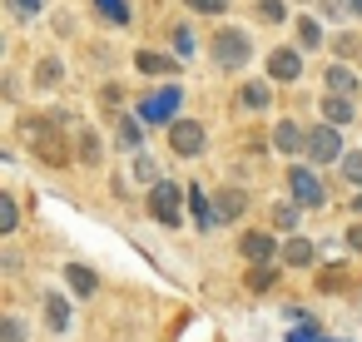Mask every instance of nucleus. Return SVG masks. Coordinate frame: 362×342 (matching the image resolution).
<instances>
[{
  "label": "nucleus",
  "instance_id": "bb28decb",
  "mask_svg": "<svg viewBox=\"0 0 362 342\" xmlns=\"http://www.w3.org/2000/svg\"><path fill=\"white\" fill-rule=\"evenodd\" d=\"M273 278H278V268H268V263H258V268L248 273V288H253V293H263V288H273Z\"/></svg>",
  "mask_w": 362,
  "mask_h": 342
},
{
  "label": "nucleus",
  "instance_id": "b1692460",
  "mask_svg": "<svg viewBox=\"0 0 362 342\" xmlns=\"http://www.w3.org/2000/svg\"><path fill=\"white\" fill-rule=\"evenodd\" d=\"M60 75H65V70H60V60H40V65H35V85H45V90H55V85H60Z\"/></svg>",
  "mask_w": 362,
  "mask_h": 342
},
{
  "label": "nucleus",
  "instance_id": "9d476101",
  "mask_svg": "<svg viewBox=\"0 0 362 342\" xmlns=\"http://www.w3.org/2000/svg\"><path fill=\"white\" fill-rule=\"evenodd\" d=\"M268 75H273L278 85H293V80L303 75V60H298V50H273V55H268Z\"/></svg>",
  "mask_w": 362,
  "mask_h": 342
},
{
  "label": "nucleus",
  "instance_id": "7c9ffc66",
  "mask_svg": "<svg viewBox=\"0 0 362 342\" xmlns=\"http://www.w3.org/2000/svg\"><path fill=\"white\" fill-rule=\"evenodd\" d=\"M258 16H263V20H278V25H283V20H288V6H283V0H263V6H258Z\"/></svg>",
  "mask_w": 362,
  "mask_h": 342
},
{
  "label": "nucleus",
  "instance_id": "dca6fc26",
  "mask_svg": "<svg viewBox=\"0 0 362 342\" xmlns=\"http://www.w3.org/2000/svg\"><path fill=\"white\" fill-rule=\"evenodd\" d=\"M134 65H139L144 75H174V70H179L169 55H154V50H139V55H134Z\"/></svg>",
  "mask_w": 362,
  "mask_h": 342
},
{
  "label": "nucleus",
  "instance_id": "2eb2a0df",
  "mask_svg": "<svg viewBox=\"0 0 362 342\" xmlns=\"http://www.w3.org/2000/svg\"><path fill=\"white\" fill-rule=\"evenodd\" d=\"M45 322H50L55 332H65V327H70V302H65L60 293H45Z\"/></svg>",
  "mask_w": 362,
  "mask_h": 342
},
{
  "label": "nucleus",
  "instance_id": "7ed1b4c3",
  "mask_svg": "<svg viewBox=\"0 0 362 342\" xmlns=\"http://www.w3.org/2000/svg\"><path fill=\"white\" fill-rule=\"evenodd\" d=\"M288 189H293V204L298 208H322L327 204V194H322V184H317V174L308 164H293L288 169Z\"/></svg>",
  "mask_w": 362,
  "mask_h": 342
},
{
  "label": "nucleus",
  "instance_id": "393cba45",
  "mask_svg": "<svg viewBox=\"0 0 362 342\" xmlns=\"http://www.w3.org/2000/svg\"><path fill=\"white\" fill-rule=\"evenodd\" d=\"M238 213H243V194L223 189V194H218V218H238Z\"/></svg>",
  "mask_w": 362,
  "mask_h": 342
},
{
  "label": "nucleus",
  "instance_id": "f03ea898",
  "mask_svg": "<svg viewBox=\"0 0 362 342\" xmlns=\"http://www.w3.org/2000/svg\"><path fill=\"white\" fill-rule=\"evenodd\" d=\"M248 60H253V45H248L243 30H218L214 35V65L218 70H243Z\"/></svg>",
  "mask_w": 362,
  "mask_h": 342
},
{
  "label": "nucleus",
  "instance_id": "cd10ccee",
  "mask_svg": "<svg viewBox=\"0 0 362 342\" xmlns=\"http://www.w3.org/2000/svg\"><path fill=\"white\" fill-rule=\"evenodd\" d=\"M0 342H25V327H21V317H0Z\"/></svg>",
  "mask_w": 362,
  "mask_h": 342
},
{
  "label": "nucleus",
  "instance_id": "e433bc0d",
  "mask_svg": "<svg viewBox=\"0 0 362 342\" xmlns=\"http://www.w3.org/2000/svg\"><path fill=\"white\" fill-rule=\"evenodd\" d=\"M337 6H342L347 16H362V0H337Z\"/></svg>",
  "mask_w": 362,
  "mask_h": 342
},
{
  "label": "nucleus",
  "instance_id": "6ab92c4d",
  "mask_svg": "<svg viewBox=\"0 0 362 342\" xmlns=\"http://www.w3.org/2000/svg\"><path fill=\"white\" fill-rule=\"evenodd\" d=\"M317 45H322V30H317L313 16H303L298 20V50H317Z\"/></svg>",
  "mask_w": 362,
  "mask_h": 342
},
{
  "label": "nucleus",
  "instance_id": "c9c22d12",
  "mask_svg": "<svg viewBox=\"0 0 362 342\" xmlns=\"http://www.w3.org/2000/svg\"><path fill=\"white\" fill-rule=\"evenodd\" d=\"M347 243H352V248L362 253V223H352V228H347Z\"/></svg>",
  "mask_w": 362,
  "mask_h": 342
},
{
  "label": "nucleus",
  "instance_id": "f257e3e1",
  "mask_svg": "<svg viewBox=\"0 0 362 342\" xmlns=\"http://www.w3.org/2000/svg\"><path fill=\"white\" fill-rule=\"evenodd\" d=\"M21 134H25V144L45 159V164H70V144H65V134L55 129V119H21Z\"/></svg>",
  "mask_w": 362,
  "mask_h": 342
},
{
  "label": "nucleus",
  "instance_id": "72a5a7b5",
  "mask_svg": "<svg viewBox=\"0 0 362 342\" xmlns=\"http://www.w3.org/2000/svg\"><path fill=\"white\" fill-rule=\"evenodd\" d=\"M11 11H16V16H40L45 0H11Z\"/></svg>",
  "mask_w": 362,
  "mask_h": 342
},
{
  "label": "nucleus",
  "instance_id": "2f4dec72",
  "mask_svg": "<svg viewBox=\"0 0 362 342\" xmlns=\"http://www.w3.org/2000/svg\"><path fill=\"white\" fill-rule=\"evenodd\" d=\"M134 179H144V184H159V179H154V159H149V154H139V159H134Z\"/></svg>",
  "mask_w": 362,
  "mask_h": 342
},
{
  "label": "nucleus",
  "instance_id": "aec40b11",
  "mask_svg": "<svg viewBox=\"0 0 362 342\" xmlns=\"http://www.w3.org/2000/svg\"><path fill=\"white\" fill-rule=\"evenodd\" d=\"M238 100H243L248 110H268V85H258V80H248V85L238 90Z\"/></svg>",
  "mask_w": 362,
  "mask_h": 342
},
{
  "label": "nucleus",
  "instance_id": "5701e85b",
  "mask_svg": "<svg viewBox=\"0 0 362 342\" xmlns=\"http://www.w3.org/2000/svg\"><path fill=\"white\" fill-rule=\"evenodd\" d=\"M16 223H21L16 199H11V194H0V233H16Z\"/></svg>",
  "mask_w": 362,
  "mask_h": 342
},
{
  "label": "nucleus",
  "instance_id": "473e14b6",
  "mask_svg": "<svg viewBox=\"0 0 362 342\" xmlns=\"http://www.w3.org/2000/svg\"><path fill=\"white\" fill-rule=\"evenodd\" d=\"M317 288H327V293H337V288H347V273H337V268H327V273L317 278Z\"/></svg>",
  "mask_w": 362,
  "mask_h": 342
},
{
  "label": "nucleus",
  "instance_id": "9b49d317",
  "mask_svg": "<svg viewBox=\"0 0 362 342\" xmlns=\"http://www.w3.org/2000/svg\"><path fill=\"white\" fill-rule=\"evenodd\" d=\"M322 119L327 124H352L357 119V100H347V95H322Z\"/></svg>",
  "mask_w": 362,
  "mask_h": 342
},
{
  "label": "nucleus",
  "instance_id": "ddd939ff",
  "mask_svg": "<svg viewBox=\"0 0 362 342\" xmlns=\"http://www.w3.org/2000/svg\"><path fill=\"white\" fill-rule=\"evenodd\" d=\"M327 95H347V100H357V75H352L347 65H332V70H327Z\"/></svg>",
  "mask_w": 362,
  "mask_h": 342
},
{
  "label": "nucleus",
  "instance_id": "4be33fe9",
  "mask_svg": "<svg viewBox=\"0 0 362 342\" xmlns=\"http://www.w3.org/2000/svg\"><path fill=\"white\" fill-rule=\"evenodd\" d=\"M75 149H80V164H100V139H95V129H80Z\"/></svg>",
  "mask_w": 362,
  "mask_h": 342
},
{
  "label": "nucleus",
  "instance_id": "39448f33",
  "mask_svg": "<svg viewBox=\"0 0 362 342\" xmlns=\"http://www.w3.org/2000/svg\"><path fill=\"white\" fill-rule=\"evenodd\" d=\"M149 213L164 223V228H179V184H169V179H159L154 189H149Z\"/></svg>",
  "mask_w": 362,
  "mask_h": 342
},
{
  "label": "nucleus",
  "instance_id": "423d86ee",
  "mask_svg": "<svg viewBox=\"0 0 362 342\" xmlns=\"http://www.w3.org/2000/svg\"><path fill=\"white\" fill-rule=\"evenodd\" d=\"M174 110H179V90L174 85L159 90V95H149V100H139V119L144 124H174Z\"/></svg>",
  "mask_w": 362,
  "mask_h": 342
},
{
  "label": "nucleus",
  "instance_id": "6e6552de",
  "mask_svg": "<svg viewBox=\"0 0 362 342\" xmlns=\"http://www.w3.org/2000/svg\"><path fill=\"white\" fill-rule=\"evenodd\" d=\"M308 129L303 124H293V119H278V129H273V149L278 154H308Z\"/></svg>",
  "mask_w": 362,
  "mask_h": 342
},
{
  "label": "nucleus",
  "instance_id": "1a4fd4ad",
  "mask_svg": "<svg viewBox=\"0 0 362 342\" xmlns=\"http://www.w3.org/2000/svg\"><path fill=\"white\" fill-rule=\"evenodd\" d=\"M238 253H243L248 263H273V258H278V238L263 233V228H258V233H243V238H238Z\"/></svg>",
  "mask_w": 362,
  "mask_h": 342
},
{
  "label": "nucleus",
  "instance_id": "c756f323",
  "mask_svg": "<svg viewBox=\"0 0 362 342\" xmlns=\"http://www.w3.org/2000/svg\"><path fill=\"white\" fill-rule=\"evenodd\" d=\"M298 223V208L293 204H273V228H293Z\"/></svg>",
  "mask_w": 362,
  "mask_h": 342
},
{
  "label": "nucleus",
  "instance_id": "a211bd4d",
  "mask_svg": "<svg viewBox=\"0 0 362 342\" xmlns=\"http://www.w3.org/2000/svg\"><path fill=\"white\" fill-rule=\"evenodd\" d=\"M95 11H100L110 25H129V0H95Z\"/></svg>",
  "mask_w": 362,
  "mask_h": 342
},
{
  "label": "nucleus",
  "instance_id": "4468645a",
  "mask_svg": "<svg viewBox=\"0 0 362 342\" xmlns=\"http://www.w3.org/2000/svg\"><path fill=\"white\" fill-rule=\"evenodd\" d=\"M313 258H317V248H313L308 238H288V243H283V263H288V268H308Z\"/></svg>",
  "mask_w": 362,
  "mask_h": 342
},
{
  "label": "nucleus",
  "instance_id": "f704fd0d",
  "mask_svg": "<svg viewBox=\"0 0 362 342\" xmlns=\"http://www.w3.org/2000/svg\"><path fill=\"white\" fill-rule=\"evenodd\" d=\"M174 50H179V55H194V35H189V30H184V25H179V30H174Z\"/></svg>",
  "mask_w": 362,
  "mask_h": 342
},
{
  "label": "nucleus",
  "instance_id": "0eeeda50",
  "mask_svg": "<svg viewBox=\"0 0 362 342\" xmlns=\"http://www.w3.org/2000/svg\"><path fill=\"white\" fill-rule=\"evenodd\" d=\"M308 154H313V164H342L337 124H317V129H313V139H308Z\"/></svg>",
  "mask_w": 362,
  "mask_h": 342
},
{
  "label": "nucleus",
  "instance_id": "c85d7f7f",
  "mask_svg": "<svg viewBox=\"0 0 362 342\" xmlns=\"http://www.w3.org/2000/svg\"><path fill=\"white\" fill-rule=\"evenodd\" d=\"M189 11H199V16H223L228 11V0H184Z\"/></svg>",
  "mask_w": 362,
  "mask_h": 342
},
{
  "label": "nucleus",
  "instance_id": "a878e982",
  "mask_svg": "<svg viewBox=\"0 0 362 342\" xmlns=\"http://www.w3.org/2000/svg\"><path fill=\"white\" fill-rule=\"evenodd\" d=\"M342 179H347L352 189H362V149H357V154H342Z\"/></svg>",
  "mask_w": 362,
  "mask_h": 342
},
{
  "label": "nucleus",
  "instance_id": "412c9836",
  "mask_svg": "<svg viewBox=\"0 0 362 342\" xmlns=\"http://www.w3.org/2000/svg\"><path fill=\"white\" fill-rule=\"evenodd\" d=\"M139 124H144V119H129V114H119V119H115V129H119V144H124V149H139Z\"/></svg>",
  "mask_w": 362,
  "mask_h": 342
},
{
  "label": "nucleus",
  "instance_id": "f3484780",
  "mask_svg": "<svg viewBox=\"0 0 362 342\" xmlns=\"http://www.w3.org/2000/svg\"><path fill=\"white\" fill-rule=\"evenodd\" d=\"M189 213H194V223H199V228H209V223H214V208H209V199H204V189H199V184H189Z\"/></svg>",
  "mask_w": 362,
  "mask_h": 342
},
{
  "label": "nucleus",
  "instance_id": "f8f14e48",
  "mask_svg": "<svg viewBox=\"0 0 362 342\" xmlns=\"http://www.w3.org/2000/svg\"><path fill=\"white\" fill-rule=\"evenodd\" d=\"M65 283H70V293H80V297H90V293L100 288L95 268H85V263H70V268H65Z\"/></svg>",
  "mask_w": 362,
  "mask_h": 342
},
{
  "label": "nucleus",
  "instance_id": "20e7f679",
  "mask_svg": "<svg viewBox=\"0 0 362 342\" xmlns=\"http://www.w3.org/2000/svg\"><path fill=\"white\" fill-rule=\"evenodd\" d=\"M204 144H209V134H204V124H199V119H174V124H169V149H174L179 159L204 154Z\"/></svg>",
  "mask_w": 362,
  "mask_h": 342
}]
</instances>
